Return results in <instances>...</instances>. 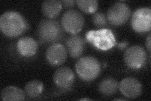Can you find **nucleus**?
<instances>
[{
	"label": "nucleus",
	"mask_w": 151,
	"mask_h": 101,
	"mask_svg": "<svg viewBox=\"0 0 151 101\" xmlns=\"http://www.w3.org/2000/svg\"><path fill=\"white\" fill-rule=\"evenodd\" d=\"M29 25L21 13L15 11L4 12L0 18V29L3 34L10 38L20 36L26 32Z\"/></svg>",
	"instance_id": "f257e3e1"
},
{
	"label": "nucleus",
	"mask_w": 151,
	"mask_h": 101,
	"mask_svg": "<svg viewBox=\"0 0 151 101\" xmlns=\"http://www.w3.org/2000/svg\"><path fill=\"white\" fill-rule=\"evenodd\" d=\"M37 33L40 42L54 44L62 39L64 30L59 21L44 18L39 22Z\"/></svg>",
	"instance_id": "f03ea898"
},
{
	"label": "nucleus",
	"mask_w": 151,
	"mask_h": 101,
	"mask_svg": "<svg viewBox=\"0 0 151 101\" xmlns=\"http://www.w3.org/2000/svg\"><path fill=\"white\" fill-rule=\"evenodd\" d=\"M85 38L93 47L104 51L111 49L117 44L114 33L109 28L89 31Z\"/></svg>",
	"instance_id": "7ed1b4c3"
},
{
	"label": "nucleus",
	"mask_w": 151,
	"mask_h": 101,
	"mask_svg": "<svg viewBox=\"0 0 151 101\" xmlns=\"http://www.w3.org/2000/svg\"><path fill=\"white\" fill-rule=\"evenodd\" d=\"M75 69L81 80L91 81L96 79L100 75L101 67L100 61L96 57L84 56L77 61Z\"/></svg>",
	"instance_id": "20e7f679"
},
{
	"label": "nucleus",
	"mask_w": 151,
	"mask_h": 101,
	"mask_svg": "<svg viewBox=\"0 0 151 101\" xmlns=\"http://www.w3.org/2000/svg\"><path fill=\"white\" fill-rule=\"evenodd\" d=\"M60 22L65 32L71 34H77L83 29L84 18L80 12L76 9H70L64 13L61 17Z\"/></svg>",
	"instance_id": "39448f33"
},
{
	"label": "nucleus",
	"mask_w": 151,
	"mask_h": 101,
	"mask_svg": "<svg viewBox=\"0 0 151 101\" xmlns=\"http://www.w3.org/2000/svg\"><path fill=\"white\" fill-rule=\"evenodd\" d=\"M131 15V9L128 4L123 2H116L108 9V21L114 26H121L125 24Z\"/></svg>",
	"instance_id": "423d86ee"
},
{
	"label": "nucleus",
	"mask_w": 151,
	"mask_h": 101,
	"mask_svg": "<svg viewBox=\"0 0 151 101\" xmlns=\"http://www.w3.org/2000/svg\"><path fill=\"white\" fill-rule=\"evenodd\" d=\"M124 59L125 63L130 68L138 70L144 66L147 60V53L142 46L134 45L125 50Z\"/></svg>",
	"instance_id": "0eeeda50"
},
{
	"label": "nucleus",
	"mask_w": 151,
	"mask_h": 101,
	"mask_svg": "<svg viewBox=\"0 0 151 101\" xmlns=\"http://www.w3.org/2000/svg\"><path fill=\"white\" fill-rule=\"evenodd\" d=\"M132 28L138 33L150 32L151 28V9L143 7L137 9L132 15Z\"/></svg>",
	"instance_id": "6e6552de"
},
{
	"label": "nucleus",
	"mask_w": 151,
	"mask_h": 101,
	"mask_svg": "<svg viewBox=\"0 0 151 101\" xmlns=\"http://www.w3.org/2000/svg\"><path fill=\"white\" fill-rule=\"evenodd\" d=\"M45 56L47 61L52 66H60L67 59L68 50L63 44L58 42L54 43L47 48Z\"/></svg>",
	"instance_id": "1a4fd4ad"
},
{
	"label": "nucleus",
	"mask_w": 151,
	"mask_h": 101,
	"mask_svg": "<svg viewBox=\"0 0 151 101\" xmlns=\"http://www.w3.org/2000/svg\"><path fill=\"white\" fill-rule=\"evenodd\" d=\"M119 89L125 97L129 99H135L141 95L142 85L135 78L127 77L119 83Z\"/></svg>",
	"instance_id": "9d476101"
},
{
	"label": "nucleus",
	"mask_w": 151,
	"mask_h": 101,
	"mask_svg": "<svg viewBox=\"0 0 151 101\" xmlns=\"http://www.w3.org/2000/svg\"><path fill=\"white\" fill-rule=\"evenodd\" d=\"M75 75L69 67L63 66L57 70L53 75L54 84L58 88L63 90L69 89L74 84Z\"/></svg>",
	"instance_id": "9b49d317"
},
{
	"label": "nucleus",
	"mask_w": 151,
	"mask_h": 101,
	"mask_svg": "<svg viewBox=\"0 0 151 101\" xmlns=\"http://www.w3.org/2000/svg\"><path fill=\"white\" fill-rule=\"evenodd\" d=\"M65 46L70 56L73 58H79L84 53L86 40L81 36L72 34L66 40Z\"/></svg>",
	"instance_id": "f8f14e48"
},
{
	"label": "nucleus",
	"mask_w": 151,
	"mask_h": 101,
	"mask_svg": "<svg viewBox=\"0 0 151 101\" xmlns=\"http://www.w3.org/2000/svg\"><path fill=\"white\" fill-rule=\"evenodd\" d=\"M17 46L18 53L25 57L34 56L39 49L37 42L32 37L28 36L22 37L19 39Z\"/></svg>",
	"instance_id": "ddd939ff"
},
{
	"label": "nucleus",
	"mask_w": 151,
	"mask_h": 101,
	"mask_svg": "<svg viewBox=\"0 0 151 101\" xmlns=\"http://www.w3.org/2000/svg\"><path fill=\"white\" fill-rule=\"evenodd\" d=\"M42 12L49 19H54L59 15L63 8L62 2L59 0H45L42 4Z\"/></svg>",
	"instance_id": "4468645a"
},
{
	"label": "nucleus",
	"mask_w": 151,
	"mask_h": 101,
	"mask_svg": "<svg viewBox=\"0 0 151 101\" xmlns=\"http://www.w3.org/2000/svg\"><path fill=\"white\" fill-rule=\"evenodd\" d=\"M1 98L4 101L24 100L25 99V94L24 91L21 89L13 85H9L2 90Z\"/></svg>",
	"instance_id": "2eb2a0df"
},
{
	"label": "nucleus",
	"mask_w": 151,
	"mask_h": 101,
	"mask_svg": "<svg viewBox=\"0 0 151 101\" xmlns=\"http://www.w3.org/2000/svg\"><path fill=\"white\" fill-rule=\"evenodd\" d=\"M118 81L111 77H108L102 80L98 85V90L104 96H111L116 93L119 89Z\"/></svg>",
	"instance_id": "dca6fc26"
},
{
	"label": "nucleus",
	"mask_w": 151,
	"mask_h": 101,
	"mask_svg": "<svg viewBox=\"0 0 151 101\" xmlns=\"http://www.w3.org/2000/svg\"><path fill=\"white\" fill-rule=\"evenodd\" d=\"M44 90V84L40 80H33L26 84L25 92L28 97L36 98L39 97Z\"/></svg>",
	"instance_id": "f3484780"
},
{
	"label": "nucleus",
	"mask_w": 151,
	"mask_h": 101,
	"mask_svg": "<svg viewBox=\"0 0 151 101\" xmlns=\"http://www.w3.org/2000/svg\"><path fill=\"white\" fill-rule=\"evenodd\" d=\"M76 3L82 12L86 13H94L98 8L96 0H78Z\"/></svg>",
	"instance_id": "a211bd4d"
},
{
	"label": "nucleus",
	"mask_w": 151,
	"mask_h": 101,
	"mask_svg": "<svg viewBox=\"0 0 151 101\" xmlns=\"http://www.w3.org/2000/svg\"><path fill=\"white\" fill-rule=\"evenodd\" d=\"M92 22L98 27H104L106 25L108 20L106 15L102 12H95L92 17Z\"/></svg>",
	"instance_id": "6ab92c4d"
},
{
	"label": "nucleus",
	"mask_w": 151,
	"mask_h": 101,
	"mask_svg": "<svg viewBox=\"0 0 151 101\" xmlns=\"http://www.w3.org/2000/svg\"><path fill=\"white\" fill-rule=\"evenodd\" d=\"M62 2L63 5L65 8H71L74 6V4L76 3V1H73V0H64V1H61Z\"/></svg>",
	"instance_id": "aec40b11"
},
{
	"label": "nucleus",
	"mask_w": 151,
	"mask_h": 101,
	"mask_svg": "<svg viewBox=\"0 0 151 101\" xmlns=\"http://www.w3.org/2000/svg\"><path fill=\"white\" fill-rule=\"evenodd\" d=\"M129 43L128 41H124L120 43H118V44H116V45H117V47L119 48L120 50L123 51V50H125L127 49V47L129 46Z\"/></svg>",
	"instance_id": "412c9836"
},
{
	"label": "nucleus",
	"mask_w": 151,
	"mask_h": 101,
	"mask_svg": "<svg viewBox=\"0 0 151 101\" xmlns=\"http://www.w3.org/2000/svg\"><path fill=\"white\" fill-rule=\"evenodd\" d=\"M150 41H151V38H150V33L148 35L147 37L146 38V42H145V44H146V47H147V49L149 51V52H150Z\"/></svg>",
	"instance_id": "4be33fe9"
},
{
	"label": "nucleus",
	"mask_w": 151,
	"mask_h": 101,
	"mask_svg": "<svg viewBox=\"0 0 151 101\" xmlns=\"http://www.w3.org/2000/svg\"><path fill=\"white\" fill-rule=\"evenodd\" d=\"M80 100H91L90 99H86V98H83V99H80Z\"/></svg>",
	"instance_id": "5701e85b"
},
{
	"label": "nucleus",
	"mask_w": 151,
	"mask_h": 101,
	"mask_svg": "<svg viewBox=\"0 0 151 101\" xmlns=\"http://www.w3.org/2000/svg\"><path fill=\"white\" fill-rule=\"evenodd\" d=\"M115 100H124V99H115Z\"/></svg>",
	"instance_id": "b1692460"
}]
</instances>
